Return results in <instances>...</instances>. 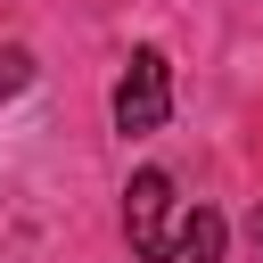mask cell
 <instances>
[{
	"mask_svg": "<svg viewBox=\"0 0 263 263\" xmlns=\"http://www.w3.org/2000/svg\"><path fill=\"white\" fill-rule=\"evenodd\" d=\"M115 132L123 140H140V132H156L164 115H173V58L164 49H132L123 58V74H115Z\"/></svg>",
	"mask_w": 263,
	"mask_h": 263,
	"instance_id": "6da1fadb",
	"label": "cell"
},
{
	"mask_svg": "<svg viewBox=\"0 0 263 263\" xmlns=\"http://www.w3.org/2000/svg\"><path fill=\"white\" fill-rule=\"evenodd\" d=\"M173 222H181V197H173V173H132V189H123V238L140 247V263H156L164 255V238H173Z\"/></svg>",
	"mask_w": 263,
	"mask_h": 263,
	"instance_id": "7a4b0ae2",
	"label": "cell"
},
{
	"mask_svg": "<svg viewBox=\"0 0 263 263\" xmlns=\"http://www.w3.org/2000/svg\"><path fill=\"white\" fill-rule=\"evenodd\" d=\"M222 214L214 205H181V222H173V238H164V255L156 263H222Z\"/></svg>",
	"mask_w": 263,
	"mask_h": 263,
	"instance_id": "3957f363",
	"label": "cell"
},
{
	"mask_svg": "<svg viewBox=\"0 0 263 263\" xmlns=\"http://www.w3.org/2000/svg\"><path fill=\"white\" fill-rule=\"evenodd\" d=\"M33 82V49H0V99H16Z\"/></svg>",
	"mask_w": 263,
	"mask_h": 263,
	"instance_id": "277c9868",
	"label": "cell"
},
{
	"mask_svg": "<svg viewBox=\"0 0 263 263\" xmlns=\"http://www.w3.org/2000/svg\"><path fill=\"white\" fill-rule=\"evenodd\" d=\"M255 263H263V205H255Z\"/></svg>",
	"mask_w": 263,
	"mask_h": 263,
	"instance_id": "5b68a950",
	"label": "cell"
}]
</instances>
